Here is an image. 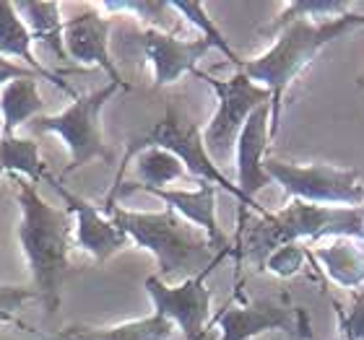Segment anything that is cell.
Returning <instances> with one entry per match:
<instances>
[{
  "label": "cell",
  "instance_id": "ac0fdd59",
  "mask_svg": "<svg viewBox=\"0 0 364 340\" xmlns=\"http://www.w3.org/2000/svg\"><path fill=\"white\" fill-rule=\"evenodd\" d=\"M37 78H18L0 89V117L3 136H16V128L45 112V99L39 94Z\"/></svg>",
  "mask_w": 364,
  "mask_h": 340
},
{
  "label": "cell",
  "instance_id": "4316f807",
  "mask_svg": "<svg viewBox=\"0 0 364 340\" xmlns=\"http://www.w3.org/2000/svg\"><path fill=\"white\" fill-rule=\"evenodd\" d=\"M336 314H338V327H341V333L346 338L364 340V286L354 294L351 309L349 312L336 309Z\"/></svg>",
  "mask_w": 364,
  "mask_h": 340
},
{
  "label": "cell",
  "instance_id": "f1b7e54d",
  "mask_svg": "<svg viewBox=\"0 0 364 340\" xmlns=\"http://www.w3.org/2000/svg\"><path fill=\"white\" fill-rule=\"evenodd\" d=\"M18 78H37V81H45V78L34 73L31 68L21 65V62H14L0 55V86H8L11 81H18Z\"/></svg>",
  "mask_w": 364,
  "mask_h": 340
},
{
  "label": "cell",
  "instance_id": "1f68e13d",
  "mask_svg": "<svg viewBox=\"0 0 364 340\" xmlns=\"http://www.w3.org/2000/svg\"><path fill=\"white\" fill-rule=\"evenodd\" d=\"M346 340H354V338H346Z\"/></svg>",
  "mask_w": 364,
  "mask_h": 340
},
{
  "label": "cell",
  "instance_id": "603a6c76",
  "mask_svg": "<svg viewBox=\"0 0 364 340\" xmlns=\"http://www.w3.org/2000/svg\"><path fill=\"white\" fill-rule=\"evenodd\" d=\"M136 174H138V185L156 187V190H164L172 182L190 177L185 164L177 159L175 153L164 151V148H144V151L138 153Z\"/></svg>",
  "mask_w": 364,
  "mask_h": 340
},
{
  "label": "cell",
  "instance_id": "ffe728a7",
  "mask_svg": "<svg viewBox=\"0 0 364 340\" xmlns=\"http://www.w3.org/2000/svg\"><path fill=\"white\" fill-rule=\"evenodd\" d=\"M18 16H23V23L31 34V42H39L47 47L58 60H68L65 45H63V18L60 3H42V0H23L14 3Z\"/></svg>",
  "mask_w": 364,
  "mask_h": 340
},
{
  "label": "cell",
  "instance_id": "d6986e66",
  "mask_svg": "<svg viewBox=\"0 0 364 340\" xmlns=\"http://www.w3.org/2000/svg\"><path fill=\"white\" fill-rule=\"evenodd\" d=\"M312 255L323 265L328 278L341 288L359 291L364 286V250H359L351 239H336L328 247H315Z\"/></svg>",
  "mask_w": 364,
  "mask_h": 340
},
{
  "label": "cell",
  "instance_id": "5b68a950",
  "mask_svg": "<svg viewBox=\"0 0 364 340\" xmlns=\"http://www.w3.org/2000/svg\"><path fill=\"white\" fill-rule=\"evenodd\" d=\"M144 148H164V151L175 153L177 159L185 164L190 177H196L198 182L216 185V187L227 190L229 195H235L237 200H240V226H245L247 211H255L258 216H266L268 213V208L258 205L255 200H247V197L240 192V187H237L235 182H229L227 177H224V172L213 164L208 151H205L203 130L198 128V122L185 120L175 106H169L167 114H164L159 122H154L149 130H144V133H138V136L130 138L128 148H125V156H122V164L117 167V174H114V182H112V187H109V192H114V190L120 187L128 164L136 159Z\"/></svg>",
  "mask_w": 364,
  "mask_h": 340
},
{
  "label": "cell",
  "instance_id": "44dd1931",
  "mask_svg": "<svg viewBox=\"0 0 364 340\" xmlns=\"http://www.w3.org/2000/svg\"><path fill=\"white\" fill-rule=\"evenodd\" d=\"M0 172L21 174L34 187L42 182L50 185L53 180V174L47 172V164L42 159L39 143L21 136H0Z\"/></svg>",
  "mask_w": 364,
  "mask_h": 340
},
{
  "label": "cell",
  "instance_id": "5bb4252c",
  "mask_svg": "<svg viewBox=\"0 0 364 340\" xmlns=\"http://www.w3.org/2000/svg\"><path fill=\"white\" fill-rule=\"evenodd\" d=\"M53 190L63 197V205L70 211L76 224V244L84 252H89L97 263H107L112 255L125 250L130 239L114 226V221L102 211V205H94L84 197L73 195L68 187H63L60 180H50Z\"/></svg>",
  "mask_w": 364,
  "mask_h": 340
},
{
  "label": "cell",
  "instance_id": "7a4b0ae2",
  "mask_svg": "<svg viewBox=\"0 0 364 340\" xmlns=\"http://www.w3.org/2000/svg\"><path fill=\"white\" fill-rule=\"evenodd\" d=\"M362 26L364 13H351V11L341 18L323 23L299 18V21L287 23L273 37V45L263 55L240 62V70L252 84L271 91V138H276V133H279L281 102H284V94L291 86V81L310 68L326 47H331L351 31L362 29Z\"/></svg>",
  "mask_w": 364,
  "mask_h": 340
},
{
  "label": "cell",
  "instance_id": "cb8c5ba5",
  "mask_svg": "<svg viewBox=\"0 0 364 340\" xmlns=\"http://www.w3.org/2000/svg\"><path fill=\"white\" fill-rule=\"evenodd\" d=\"M99 11H105L107 13H136L138 21L146 23V29H156V31H167L172 34V21L167 18V13H175L172 11V3L167 0H122V3H97Z\"/></svg>",
  "mask_w": 364,
  "mask_h": 340
},
{
  "label": "cell",
  "instance_id": "7402d4cb",
  "mask_svg": "<svg viewBox=\"0 0 364 340\" xmlns=\"http://www.w3.org/2000/svg\"><path fill=\"white\" fill-rule=\"evenodd\" d=\"M351 3L349 0H289L284 3L281 13L273 18L268 26L260 29V34L266 37H276L287 23L299 21V18H307V21H333V18H341V16L349 13Z\"/></svg>",
  "mask_w": 364,
  "mask_h": 340
},
{
  "label": "cell",
  "instance_id": "2e32d148",
  "mask_svg": "<svg viewBox=\"0 0 364 340\" xmlns=\"http://www.w3.org/2000/svg\"><path fill=\"white\" fill-rule=\"evenodd\" d=\"M0 55H3V57H18V60H23L26 68L39 73V76L45 78V81H50L55 89H60L65 97H70V99L78 97L76 91H73V86H68L65 81H63L60 73L47 70L45 65L34 57V53H31L29 29H26L23 18L18 16L16 6L14 3H8V0H0Z\"/></svg>",
  "mask_w": 364,
  "mask_h": 340
},
{
  "label": "cell",
  "instance_id": "ba28073f",
  "mask_svg": "<svg viewBox=\"0 0 364 340\" xmlns=\"http://www.w3.org/2000/svg\"><path fill=\"white\" fill-rule=\"evenodd\" d=\"M266 172L294 200L312 205L364 208V185L357 169H341L331 164H289V161L268 159Z\"/></svg>",
  "mask_w": 364,
  "mask_h": 340
},
{
  "label": "cell",
  "instance_id": "f546056e",
  "mask_svg": "<svg viewBox=\"0 0 364 340\" xmlns=\"http://www.w3.org/2000/svg\"><path fill=\"white\" fill-rule=\"evenodd\" d=\"M357 89H364V73H359L357 76Z\"/></svg>",
  "mask_w": 364,
  "mask_h": 340
},
{
  "label": "cell",
  "instance_id": "d4e9b609",
  "mask_svg": "<svg viewBox=\"0 0 364 340\" xmlns=\"http://www.w3.org/2000/svg\"><path fill=\"white\" fill-rule=\"evenodd\" d=\"M172 8H175V13H180L182 18H188L193 26H196L198 31H200V37L208 39L213 45V50H219L221 55H227L229 62L232 65H237L240 68V62H242V57L229 47V42L224 39V34L219 31V26L213 23V18L208 16V11H205V3H172Z\"/></svg>",
  "mask_w": 364,
  "mask_h": 340
},
{
  "label": "cell",
  "instance_id": "83f0119b",
  "mask_svg": "<svg viewBox=\"0 0 364 340\" xmlns=\"http://www.w3.org/2000/svg\"><path fill=\"white\" fill-rule=\"evenodd\" d=\"M29 299H37V294H34V291H26V288H18V286H0V325H3V322H11V325L26 327L21 319L14 314V309L18 304L29 302Z\"/></svg>",
  "mask_w": 364,
  "mask_h": 340
},
{
  "label": "cell",
  "instance_id": "4dcf8cb0",
  "mask_svg": "<svg viewBox=\"0 0 364 340\" xmlns=\"http://www.w3.org/2000/svg\"><path fill=\"white\" fill-rule=\"evenodd\" d=\"M0 136H3V117H0Z\"/></svg>",
  "mask_w": 364,
  "mask_h": 340
},
{
  "label": "cell",
  "instance_id": "52a82bcc",
  "mask_svg": "<svg viewBox=\"0 0 364 340\" xmlns=\"http://www.w3.org/2000/svg\"><path fill=\"white\" fill-rule=\"evenodd\" d=\"M196 78H200V81H205V84L211 86L216 99H219L216 112H213V117L203 128V146L213 164L221 167V164L235 153L237 138L242 133L247 117H250L260 104L271 102V91L258 84H252L242 70H237L235 76L227 78V81L208 76L203 70H198Z\"/></svg>",
  "mask_w": 364,
  "mask_h": 340
},
{
  "label": "cell",
  "instance_id": "484cf974",
  "mask_svg": "<svg viewBox=\"0 0 364 340\" xmlns=\"http://www.w3.org/2000/svg\"><path fill=\"white\" fill-rule=\"evenodd\" d=\"M304 257H307L304 247H299V244H284V247L273 250L263 260V268L268 273H273V275H279V278H291V275H296L304 268Z\"/></svg>",
  "mask_w": 364,
  "mask_h": 340
},
{
  "label": "cell",
  "instance_id": "e0dca14e",
  "mask_svg": "<svg viewBox=\"0 0 364 340\" xmlns=\"http://www.w3.org/2000/svg\"><path fill=\"white\" fill-rule=\"evenodd\" d=\"M172 335H175V325L154 312L149 317L112 327H68L45 340H169Z\"/></svg>",
  "mask_w": 364,
  "mask_h": 340
},
{
  "label": "cell",
  "instance_id": "277c9868",
  "mask_svg": "<svg viewBox=\"0 0 364 340\" xmlns=\"http://www.w3.org/2000/svg\"><path fill=\"white\" fill-rule=\"evenodd\" d=\"M364 239V208L341 205H312L294 200L281 211L260 216L250 229H245L240 257H252L263 265L273 250L284 244H299V239Z\"/></svg>",
  "mask_w": 364,
  "mask_h": 340
},
{
  "label": "cell",
  "instance_id": "6da1fadb",
  "mask_svg": "<svg viewBox=\"0 0 364 340\" xmlns=\"http://www.w3.org/2000/svg\"><path fill=\"white\" fill-rule=\"evenodd\" d=\"M18 242L29 263L34 294L50 314L58 312L63 302V283L68 275L70 250H73V216L70 211L55 208L39 195L31 182H18Z\"/></svg>",
  "mask_w": 364,
  "mask_h": 340
},
{
  "label": "cell",
  "instance_id": "8992f818",
  "mask_svg": "<svg viewBox=\"0 0 364 340\" xmlns=\"http://www.w3.org/2000/svg\"><path fill=\"white\" fill-rule=\"evenodd\" d=\"M117 91H130V86L120 84H107L105 89L86 94V97H76L70 102L68 109H63L58 114H39L31 120V130L34 133H53L68 146L70 151V164L65 167L63 174H70L76 169L86 167L94 159L112 161L114 153L107 146L105 136H102V122L99 114L105 109V104L117 94Z\"/></svg>",
  "mask_w": 364,
  "mask_h": 340
},
{
  "label": "cell",
  "instance_id": "7c38bea8",
  "mask_svg": "<svg viewBox=\"0 0 364 340\" xmlns=\"http://www.w3.org/2000/svg\"><path fill=\"white\" fill-rule=\"evenodd\" d=\"M109 29H112V18L99 13L97 6L84 8L81 13L70 16L63 21V45H65V55L68 60L78 62V65H97L109 76V84H125V78L120 76V70L114 65L112 55H109Z\"/></svg>",
  "mask_w": 364,
  "mask_h": 340
},
{
  "label": "cell",
  "instance_id": "30bf717a",
  "mask_svg": "<svg viewBox=\"0 0 364 340\" xmlns=\"http://www.w3.org/2000/svg\"><path fill=\"white\" fill-rule=\"evenodd\" d=\"M219 325V340H250L268 330H281L289 338H310V325L302 307H291L284 299H260V302L245 304V307H224L211 319Z\"/></svg>",
  "mask_w": 364,
  "mask_h": 340
},
{
  "label": "cell",
  "instance_id": "9a60e30c",
  "mask_svg": "<svg viewBox=\"0 0 364 340\" xmlns=\"http://www.w3.org/2000/svg\"><path fill=\"white\" fill-rule=\"evenodd\" d=\"M268 143H271V102L260 104L247 117L235 146L237 187H240V192L247 200H255V195H258L260 190L268 187L273 182L266 172Z\"/></svg>",
  "mask_w": 364,
  "mask_h": 340
},
{
  "label": "cell",
  "instance_id": "9c48e42d",
  "mask_svg": "<svg viewBox=\"0 0 364 340\" xmlns=\"http://www.w3.org/2000/svg\"><path fill=\"white\" fill-rule=\"evenodd\" d=\"M211 268L198 273L193 278L182 280L177 286H167L159 275H149L144 288L154 304V312L180 327L185 340H200L208 335V317H211V291L205 286V278L211 275Z\"/></svg>",
  "mask_w": 364,
  "mask_h": 340
},
{
  "label": "cell",
  "instance_id": "d6a6232c",
  "mask_svg": "<svg viewBox=\"0 0 364 340\" xmlns=\"http://www.w3.org/2000/svg\"><path fill=\"white\" fill-rule=\"evenodd\" d=\"M200 340H205V338H200Z\"/></svg>",
  "mask_w": 364,
  "mask_h": 340
},
{
  "label": "cell",
  "instance_id": "4fadbf2b",
  "mask_svg": "<svg viewBox=\"0 0 364 340\" xmlns=\"http://www.w3.org/2000/svg\"><path fill=\"white\" fill-rule=\"evenodd\" d=\"M138 42L144 47L146 57L154 68V89L177 84L185 73H198V62L211 53L213 45L208 39H180L175 34L156 29H144L138 34Z\"/></svg>",
  "mask_w": 364,
  "mask_h": 340
},
{
  "label": "cell",
  "instance_id": "8fae6325",
  "mask_svg": "<svg viewBox=\"0 0 364 340\" xmlns=\"http://www.w3.org/2000/svg\"><path fill=\"white\" fill-rule=\"evenodd\" d=\"M216 190L219 187H216V185H208V182H198V190H172V187L156 190V187H144V185H138V182H125V185H120L114 192L107 195L102 208L114 205L117 197L133 195V192H146V195L159 197L169 211H175L180 219L188 221L190 226L200 229V231L208 236V242L213 244V250L224 252V250H232V244H229L227 234H224L219 226V216H216Z\"/></svg>",
  "mask_w": 364,
  "mask_h": 340
},
{
  "label": "cell",
  "instance_id": "3957f363",
  "mask_svg": "<svg viewBox=\"0 0 364 340\" xmlns=\"http://www.w3.org/2000/svg\"><path fill=\"white\" fill-rule=\"evenodd\" d=\"M102 211L114 221V226L128 236L130 242L149 250L156 257L161 280L182 278L188 280L203 273L211 265H219L224 257L235 255V250L216 252L205 234H198L196 226L180 219L175 211L144 213L128 211L120 205H107Z\"/></svg>",
  "mask_w": 364,
  "mask_h": 340
}]
</instances>
